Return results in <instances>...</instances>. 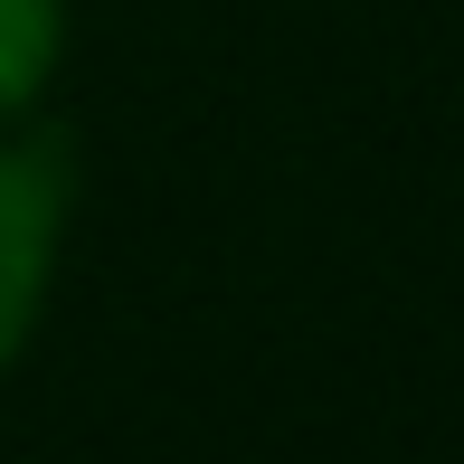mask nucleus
Wrapping results in <instances>:
<instances>
[{
  "label": "nucleus",
  "mask_w": 464,
  "mask_h": 464,
  "mask_svg": "<svg viewBox=\"0 0 464 464\" xmlns=\"http://www.w3.org/2000/svg\"><path fill=\"white\" fill-rule=\"evenodd\" d=\"M67 199H76L67 133H10L0 123V370L38 332V304H48V276H57V237H67Z\"/></svg>",
  "instance_id": "f257e3e1"
},
{
  "label": "nucleus",
  "mask_w": 464,
  "mask_h": 464,
  "mask_svg": "<svg viewBox=\"0 0 464 464\" xmlns=\"http://www.w3.org/2000/svg\"><path fill=\"white\" fill-rule=\"evenodd\" d=\"M57 57H67V0H0V123L48 95Z\"/></svg>",
  "instance_id": "f03ea898"
}]
</instances>
